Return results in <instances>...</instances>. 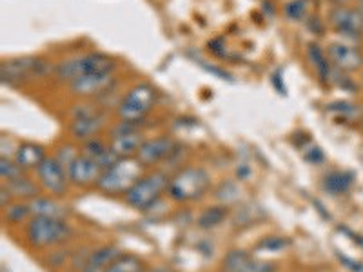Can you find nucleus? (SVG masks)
<instances>
[{
  "mask_svg": "<svg viewBox=\"0 0 363 272\" xmlns=\"http://www.w3.org/2000/svg\"><path fill=\"white\" fill-rule=\"evenodd\" d=\"M71 236V227L66 218L33 216L26 223V244L35 251H51L66 244Z\"/></svg>",
  "mask_w": 363,
  "mask_h": 272,
  "instance_id": "1",
  "label": "nucleus"
},
{
  "mask_svg": "<svg viewBox=\"0 0 363 272\" xmlns=\"http://www.w3.org/2000/svg\"><path fill=\"white\" fill-rule=\"evenodd\" d=\"M211 180L209 174L202 167L187 165L182 167L171 176L169 187H167V196L177 203H187L200 200L209 189Z\"/></svg>",
  "mask_w": 363,
  "mask_h": 272,
  "instance_id": "2",
  "label": "nucleus"
},
{
  "mask_svg": "<svg viewBox=\"0 0 363 272\" xmlns=\"http://www.w3.org/2000/svg\"><path fill=\"white\" fill-rule=\"evenodd\" d=\"M142 164L136 158H120L113 167L106 169L96 181L95 189L108 196H124L142 178Z\"/></svg>",
  "mask_w": 363,
  "mask_h": 272,
  "instance_id": "3",
  "label": "nucleus"
},
{
  "mask_svg": "<svg viewBox=\"0 0 363 272\" xmlns=\"http://www.w3.org/2000/svg\"><path fill=\"white\" fill-rule=\"evenodd\" d=\"M171 176L165 171L142 174V178L124 194V202L135 210L153 209L162 198V194L167 193Z\"/></svg>",
  "mask_w": 363,
  "mask_h": 272,
  "instance_id": "4",
  "label": "nucleus"
},
{
  "mask_svg": "<svg viewBox=\"0 0 363 272\" xmlns=\"http://www.w3.org/2000/svg\"><path fill=\"white\" fill-rule=\"evenodd\" d=\"M115 69V60L104 53H86L82 57L71 58L58 64L55 74L60 82H73V80L86 76L91 73H108Z\"/></svg>",
  "mask_w": 363,
  "mask_h": 272,
  "instance_id": "5",
  "label": "nucleus"
},
{
  "mask_svg": "<svg viewBox=\"0 0 363 272\" xmlns=\"http://www.w3.org/2000/svg\"><path fill=\"white\" fill-rule=\"evenodd\" d=\"M157 100V91L153 86L140 82L133 86L131 89L125 93V96L120 100L118 108H116V115L124 122H131V124H140L155 106Z\"/></svg>",
  "mask_w": 363,
  "mask_h": 272,
  "instance_id": "6",
  "label": "nucleus"
},
{
  "mask_svg": "<svg viewBox=\"0 0 363 272\" xmlns=\"http://www.w3.org/2000/svg\"><path fill=\"white\" fill-rule=\"evenodd\" d=\"M35 173H37L40 189L45 191L53 198H62L69 191L71 181L69 176H67L66 167L55 157H45V160L38 165Z\"/></svg>",
  "mask_w": 363,
  "mask_h": 272,
  "instance_id": "7",
  "label": "nucleus"
},
{
  "mask_svg": "<svg viewBox=\"0 0 363 272\" xmlns=\"http://www.w3.org/2000/svg\"><path fill=\"white\" fill-rule=\"evenodd\" d=\"M327 57L336 69L345 73H352L363 67V51L352 38L342 37V40L330 42L327 47Z\"/></svg>",
  "mask_w": 363,
  "mask_h": 272,
  "instance_id": "8",
  "label": "nucleus"
},
{
  "mask_svg": "<svg viewBox=\"0 0 363 272\" xmlns=\"http://www.w3.org/2000/svg\"><path fill=\"white\" fill-rule=\"evenodd\" d=\"M104 128V116L93 106H77L73 109V122L69 132L74 140L87 142L96 138Z\"/></svg>",
  "mask_w": 363,
  "mask_h": 272,
  "instance_id": "9",
  "label": "nucleus"
},
{
  "mask_svg": "<svg viewBox=\"0 0 363 272\" xmlns=\"http://www.w3.org/2000/svg\"><path fill=\"white\" fill-rule=\"evenodd\" d=\"M50 71V66L40 60V58L33 57H24V58H15L9 62L2 64L0 73H2V82H22V80L29 79V76H44Z\"/></svg>",
  "mask_w": 363,
  "mask_h": 272,
  "instance_id": "10",
  "label": "nucleus"
},
{
  "mask_svg": "<svg viewBox=\"0 0 363 272\" xmlns=\"http://www.w3.org/2000/svg\"><path fill=\"white\" fill-rule=\"evenodd\" d=\"M329 24L335 28L340 37L358 40L363 31V15L359 9L336 6L329 15Z\"/></svg>",
  "mask_w": 363,
  "mask_h": 272,
  "instance_id": "11",
  "label": "nucleus"
},
{
  "mask_svg": "<svg viewBox=\"0 0 363 272\" xmlns=\"http://www.w3.org/2000/svg\"><path fill=\"white\" fill-rule=\"evenodd\" d=\"M102 173V165L95 158L86 157L82 153L79 154V158L67 169V176H69V181L74 187H95Z\"/></svg>",
  "mask_w": 363,
  "mask_h": 272,
  "instance_id": "12",
  "label": "nucleus"
},
{
  "mask_svg": "<svg viewBox=\"0 0 363 272\" xmlns=\"http://www.w3.org/2000/svg\"><path fill=\"white\" fill-rule=\"evenodd\" d=\"M174 142L171 140L169 136H158V138H151V140H145L142 144V147L138 149L136 153V160L140 162L144 169L149 167H155V165L162 164L169 158V154L173 153Z\"/></svg>",
  "mask_w": 363,
  "mask_h": 272,
  "instance_id": "13",
  "label": "nucleus"
},
{
  "mask_svg": "<svg viewBox=\"0 0 363 272\" xmlns=\"http://www.w3.org/2000/svg\"><path fill=\"white\" fill-rule=\"evenodd\" d=\"M113 82L111 71L108 73H91L86 76L73 80L69 84L71 91L79 96H91V95H102L104 91L108 89Z\"/></svg>",
  "mask_w": 363,
  "mask_h": 272,
  "instance_id": "14",
  "label": "nucleus"
},
{
  "mask_svg": "<svg viewBox=\"0 0 363 272\" xmlns=\"http://www.w3.org/2000/svg\"><path fill=\"white\" fill-rule=\"evenodd\" d=\"M144 142V135L138 129H135V131L124 132V135L111 136L109 147L118 154V158H135Z\"/></svg>",
  "mask_w": 363,
  "mask_h": 272,
  "instance_id": "15",
  "label": "nucleus"
},
{
  "mask_svg": "<svg viewBox=\"0 0 363 272\" xmlns=\"http://www.w3.org/2000/svg\"><path fill=\"white\" fill-rule=\"evenodd\" d=\"M13 160L17 162L24 171H37L38 165L45 160V149L33 142H24L15 149Z\"/></svg>",
  "mask_w": 363,
  "mask_h": 272,
  "instance_id": "16",
  "label": "nucleus"
},
{
  "mask_svg": "<svg viewBox=\"0 0 363 272\" xmlns=\"http://www.w3.org/2000/svg\"><path fill=\"white\" fill-rule=\"evenodd\" d=\"M122 254L118 247L115 245H100V247L93 249L87 258V264L82 272H106L109 265Z\"/></svg>",
  "mask_w": 363,
  "mask_h": 272,
  "instance_id": "17",
  "label": "nucleus"
},
{
  "mask_svg": "<svg viewBox=\"0 0 363 272\" xmlns=\"http://www.w3.org/2000/svg\"><path fill=\"white\" fill-rule=\"evenodd\" d=\"M31 216H45V218H66L67 209L57 202L53 196H35L29 200Z\"/></svg>",
  "mask_w": 363,
  "mask_h": 272,
  "instance_id": "18",
  "label": "nucleus"
},
{
  "mask_svg": "<svg viewBox=\"0 0 363 272\" xmlns=\"http://www.w3.org/2000/svg\"><path fill=\"white\" fill-rule=\"evenodd\" d=\"M352 183H354V176L351 173H347V171H330L323 178L322 187L330 196H343V194L351 191Z\"/></svg>",
  "mask_w": 363,
  "mask_h": 272,
  "instance_id": "19",
  "label": "nucleus"
},
{
  "mask_svg": "<svg viewBox=\"0 0 363 272\" xmlns=\"http://www.w3.org/2000/svg\"><path fill=\"white\" fill-rule=\"evenodd\" d=\"M4 186L13 194V198L22 200V202H29V200H33L35 196L40 194V186H37V181H33L29 176H26V174H22L17 180L8 181Z\"/></svg>",
  "mask_w": 363,
  "mask_h": 272,
  "instance_id": "20",
  "label": "nucleus"
},
{
  "mask_svg": "<svg viewBox=\"0 0 363 272\" xmlns=\"http://www.w3.org/2000/svg\"><path fill=\"white\" fill-rule=\"evenodd\" d=\"M307 57H309L311 66L314 67L316 74L322 79V82H330V73H333V66L330 60L320 45L309 44L307 45Z\"/></svg>",
  "mask_w": 363,
  "mask_h": 272,
  "instance_id": "21",
  "label": "nucleus"
},
{
  "mask_svg": "<svg viewBox=\"0 0 363 272\" xmlns=\"http://www.w3.org/2000/svg\"><path fill=\"white\" fill-rule=\"evenodd\" d=\"M229 216V207L227 205H213L207 207L200 212L199 220H196V225L203 231H209V229H215L220 223L225 222V218Z\"/></svg>",
  "mask_w": 363,
  "mask_h": 272,
  "instance_id": "22",
  "label": "nucleus"
},
{
  "mask_svg": "<svg viewBox=\"0 0 363 272\" xmlns=\"http://www.w3.org/2000/svg\"><path fill=\"white\" fill-rule=\"evenodd\" d=\"M2 215H4V222L9 223V225H21V223L29 222V220L33 218L29 203L22 202V200H15L8 207H4Z\"/></svg>",
  "mask_w": 363,
  "mask_h": 272,
  "instance_id": "23",
  "label": "nucleus"
},
{
  "mask_svg": "<svg viewBox=\"0 0 363 272\" xmlns=\"http://www.w3.org/2000/svg\"><path fill=\"white\" fill-rule=\"evenodd\" d=\"M145 265L144 261L135 254H122L109 265V268L106 272H144Z\"/></svg>",
  "mask_w": 363,
  "mask_h": 272,
  "instance_id": "24",
  "label": "nucleus"
},
{
  "mask_svg": "<svg viewBox=\"0 0 363 272\" xmlns=\"http://www.w3.org/2000/svg\"><path fill=\"white\" fill-rule=\"evenodd\" d=\"M252 256H249L245 251H240V249L229 251L222 261L223 272H244Z\"/></svg>",
  "mask_w": 363,
  "mask_h": 272,
  "instance_id": "25",
  "label": "nucleus"
},
{
  "mask_svg": "<svg viewBox=\"0 0 363 272\" xmlns=\"http://www.w3.org/2000/svg\"><path fill=\"white\" fill-rule=\"evenodd\" d=\"M309 0H289L284 6V15L289 22H303L309 15Z\"/></svg>",
  "mask_w": 363,
  "mask_h": 272,
  "instance_id": "26",
  "label": "nucleus"
},
{
  "mask_svg": "<svg viewBox=\"0 0 363 272\" xmlns=\"http://www.w3.org/2000/svg\"><path fill=\"white\" fill-rule=\"evenodd\" d=\"M24 173L26 171L22 169L21 165L15 160L4 157L0 158V176H2V180H4L6 183L11 180H17V178H21Z\"/></svg>",
  "mask_w": 363,
  "mask_h": 272,
  "instance_id": "27",
  "label": "nucleus"
},
{
  "mask_svg": "<svg viewBox=\"0 0 363 272\" xmlns=\"http://www.w3.org/2000/svg\"><path fill=\"white\" fill-rule=\"evenodd\" d=\"M109 149V144H106V142H102L100 138H91V140L84 142V147L80 153L86 154V157H91L95 158V160H99L100 157H102L106 151Z\"/></svg>",
  "mask_w": 363,
  "mask_h": 272,
  "instance_id": "28",
  "label": "nucleus"
},
{
  "mask_svg": "<svg viewBox=\"0 0 363 272\" xmlns=\"http://www.w3.org/2000/svg\"><path fill=\"white\" fill-rule=\"evenodd\" d=\"M80 151H77V147H73V145H62V147H58L57 154H55V158H57L60 164L66 167V171L69 169V165L73 164L77 158H79Z\"/></svg>",
  "mask_w": 363,
  "mask_h": 272,
  "instance_id": "29",
  "label": "nucleus"
},
{
  "mask_svg": "<svg viewBox=\"0 0 363 272\" xmlns=\"http://www.w3.org/2000/svg\"><path fill=\"white\" fill-rule=\"evenodd\" d=\"M57 249V247H55ZM55 249H51V252L44 258V264L48 268H53V271H57V268H62L64 265H66V260L67 256H69V252H64V251H55Z\"/></svg>",
  "mask_w": 363,
  "mask_h": 272,
  "instance_id": "30",
  "label": "nucleus"
},
{
  "mask_svg": "<svg viewBox=\"0 0 363 272\" xmlns=\"http://www.w3.org/2000/svg\"><path fill=\"white\" fill-rule=\"evenodd\" d=\"M303 158H306V160L309 162V164H313V165L322 164V162L325 160L323 153L316 147V145H309L307 149H303Z\"/></svg>",
  "mask_w": 363,
  "mask_h": 272,
  "instance_id": "31",
  "label": "nucleus"
},
{
  "mask_svg": "<svg viewBox=\"0 0 363 272\" xmlns=\"http://www.w3.org/2000/svg\"><path fill=\"white\" fill-rule=\"evenodd\" d=\"M287 245V239L284 238H277V236H272V238H265L258 247L260 249H269V251H280Z\"/></svg>",
  "mask_w": 363,
  "mask_h": 272,
  "instance_id": "32",
  "label": "nucleus"
},
{
  "mask_svg": "<svg viewBox=\"0 0 363 272\" xmlns=\"http://www.w3.org/2000/svg\"><path fill=\"white\" fill-rule=\"evenodd\" d=\"M11 200H15L13 198V194L9 193L8 187L2 186V189H0V205H2V209H4V207H8L9 203H11Z\"/></svg>",
  "mask_w": 363,
  "mask_h": 272,
  "instance_id": "33",
  "label": "nucleus"
},
{
  "mask_svg": "<svg viewBox=\"0 0 363 272\" xmlns=\"http://www.w3.org/2000/svg\"><path fill=\"white\" fill-rule=\"evenodd\" d=\"M144 272H171V268H167V267H155V268H145Z\"/></svg>",
  "mask_w": 363,
  "mask_h": 272,
  "instance_id": "34",
  "label": "nucleus"
},
{
  "mask_svg": "<svg viewBox=\"0 0 363 272\" xmlns=\"http://www.w3.org/2000/svg\"><path fill=\"white\" fill-rule=\"evenodd\" d=\"M359 2H362V4H363V0H359Z\"/></svg>",
  "mask_w": 363,
  "mask_h": 272,
  "instance_id": "35",
  "label": "nucleus"
}]
</instances>
